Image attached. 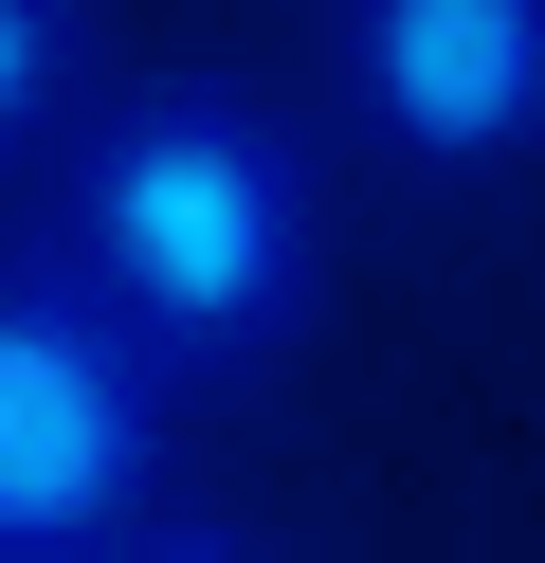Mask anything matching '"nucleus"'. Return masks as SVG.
Wrapping results in <instances>:
<instances>
[{
  "label": "nucleus",
  "instance_id": "obj_1",
  "mask_svg": "<svg viewBox=\"0 0 545 563\" xmlns=\"http://www.w3.org/2000/svg\"><path fill=\"white\" fill-rule=\"evenodd\" d=\"M55 273L145 345L164 382L200 364H273L327 291V219H309V146L254 110L237 74H145L91 110L55 183Z\"/></svg>",
  "mask_w": 545,
  "mask_h": 563
},
{
  "label": "nucleus",
  "instance_id": "obj_2",
  "mask_svg": "<svg viewBox=\"0 0 545 563\" xmlns=\"http://www.w3.org/2000/svg\"><path fill=\"white\" fill-rule=\"evenodd\" d=\"M164 509V364L55 255L0 273V563H109Z\"/></svg>",
  "mask_w": 545,
  "mask_h": 563
},
{
  "label": "nucleus",
  "instance_id": "obj_3",
  "mask_svg": "<svg viewBox=\"0 0 545 563\" xmlns=\"http://www.w3.org/2000/svg\"><path fill=\"white\" fill-rule=\"evenodd\" d=\"M346 110L418 183H491L545 146V0H346Z\"/></svg>",
  "mask_w": 545,
  "mask_h": 563
},
{
  "label": "nucleus",
  "instance_id": "obj_4",
  "mask_svg": "<svg viewBox=\"0 0 545 563\" xmlns=\"http://www.w3.org/2000/svg\"><path fill=\"white\" fill-rule=\"evenodd\" d=\"M73 74H91V0H0V146H36Z\"/></svg>",
  "mask_w": 545,
  "mask_h": 563
},
{
  "label": "nucleus",
  "instance_id": "obj_5",
  "mask_svg": "<svg viewBox=\"0 0 545 563\" xmlns=\"http://www.w3.org/2000/svg\"><path fill=\"white\" fill-rule=\"evenodd\" d=\"M109 563H254L237 527H145V545H109Z\"/></svg>",
  "mask_w": 545,
  "mask_h": 563
}]
</instances>
